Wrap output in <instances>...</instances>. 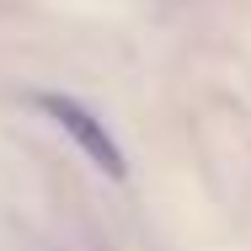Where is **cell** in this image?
I'll return each instance as SVG.
<instances>
[{
    "label": "cell",
    "mask_w": 251,
    "mask_h": 251,
    "mask_svg": "<svg viewBox=\"0 0 251 251\" xmlns=\"http://www.w3.org/2000/svg\"><path fill=\"white\" fill-rule=\"evenodd\" d=\"M32 107L43 112V118H53L80 150H86V160L91 166H101L107 176H123L128 166H123V150L112 145V134L101 128V118L91 112V107H80V101H70V97H59V91H43V97H32Z\"/></svg>",
    "instance_id": "6da1fadb"
}]
</instances>
